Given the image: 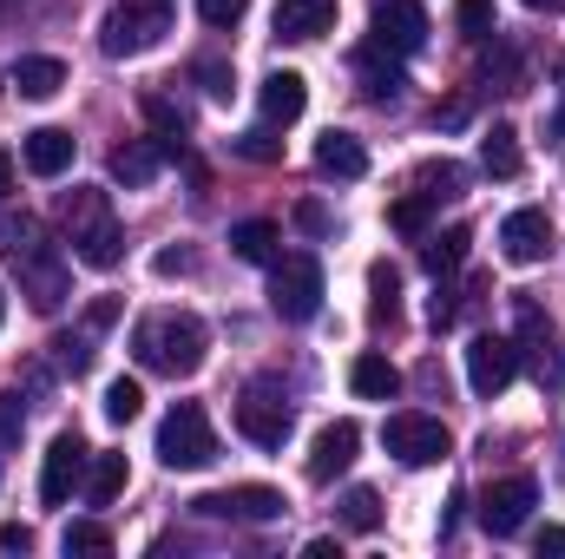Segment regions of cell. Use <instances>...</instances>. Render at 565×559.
I'll list each match as a JSON object with an SVG mask.
<instances>
[{
	"label": "cell",
	"instance_id": "50",
	"mask_svg": "<svg viewBox=\"0 0 565 559\" xmlns=\"http://www.w3.org/2000/svg\"><path fill=\"white\" fill-rule=\"evenodd\" d=\"M302 559H342V547H335V540H309V547H302Z\"/></svg>",
	"mask_w": 565,
	"mask_h": 559
},
{
	"label": "cell",
	"instance_id": "40",
	"mask_svg": "<svg viewBox=\"0 0 565 559\" xmlns=\"http://www.w3.org/2000/svg\"><path fill=\"white\" fill-rule=\"evenodd\" d=\"M244 13H250V0H198V20H204V27H217V33H224V27H237Z\"/></svg>",
	"mask_w": 565,
	"mask_h": 559
},
{
	"label": "cell",
	"instance_id": "27",
	"mask_svg": "<svg viewBox=\"0 0 565 559\" xmlns=\"http://www.w3.org/2000/svg\"><path fill=\"white\" fill-rule=\"evenodd\" d=\"M126 494V454H93V467H86V500L93 507H113Z\"/></svg>",
	"mask_w": 565,
	"mask_h": 559
},
{
	"label": "cell",
	"instance_id": "11",
	"mask_svg": "<svg viewBox=\"0 0 565 559\" xmlns=\"http://www.w3.org/2000/svg\"><path fill=\"white\" fill-rule=\"evenodd\" d=\"M237 428H244V441H257V447H282L289 428H296V415H289L282 395H270V389L257 382V389H244V402H237Z\"/></svg>",
	"mask_w": 565,
	"mask_h": 559
},
{
	"label": "cell",
	"instance_id": "30",
	"mask_svg": "<svg viewBox=\"0 0 565 559\" xmlns=\"http://www.w3.org/2000/svg\"><path fill=\"white\" fill-rule=\"evenodd\" d=\"M369 289H375L369 316H375V323H395V316H402V271H395V264H375V271H369Z\"/></svg>",
	"mask_w": 565,
	"mask_h": 559
},
{
	"label": "cell",
	"instance_id": "34",
	"mask_svg": "<svg viewBox=\"0 0 565 559\" xmlns=\"http://www.w3.org/2000/svg\"><path fill=\"white\" fill-rule=\"evenodd\" d=\"M427 211H434V198H427V191H408V198H395V204H388V224H395L402 238H422Z\"/></svg>",
	"mask_w": 565,
	"mask_h": 559
},
{
	"label": "cell",
	"instance_id": "54",
	"mask_svg": "<svg viewBox=\"0 0 565 559\" xmlns=\"http://www.w3.org/2000/svg\"><path fill=\"white\" fill-rule=\"evenodd\" d=\"M0 316H7V296H0Z\"/></svg>",
	"mask_w": 565,
	"mask_h": 559
},
{
	"label": "cell",
	"instance_id": "12",
	"mask_svg": "<svg viewBox=\"0 0 565 559\" xmlns=\"http://www.w3.org/2000/svg\"><path fill=\"white\" fill-rule=\"evenodd\" d=\"M369 27L388 53H415L427 40V13L422 0H369Z\"/></svg>",
	"mask_w": 565,
	"mask_h": 559
},
{
	"label": "cell",
	"instance_id": "52",
	"mask_svg": "<svg viewBox=\"0 0 565 559\" xmlns=\"http://www.w3.org/2000/svg\"><path fill=\"white\" fill-rule=\"evenodd\" d=\"M533 13H565V0H526Z\"/></svg>",
	"mask_w": 565,
	"mask_h": 559
},
{
	"label": "cell",
	"instance_id": "18",
	"mask_svg": "<svg viewBox=\"0 0 565 559\" xmlns=\"http://www.w3.org/2000/svg\"><path fill=\"white\" fill-rule=\"evenodd\" d=\"M302 106H309V80H302V73L282 66V73L264 80V119H270V126H296Z\"/></svg>",
	"mask_w": 565,
	"mask_h": 559
},
{
	"label": "cell",
	"instance_id": "46",
	"mask_svg": "<svg viewBox=\"0 0 565 559\" xmlns=\"http://www.w3.org/2000/svg\"><path fill=\"white\" fill-rule=\"evenodd\" d=\"M296 224H302V231H329V211H322V204H296Z\"/></svg>",
	"mask_w": 565,
	"mask_h": 559
},
{
	"label": "cell",
	"instance_id": "33",
	"mask_svg": "<svg viewBox=\"0 0 565 559\" xmlns=\"http://www.w3.org/2000/svg\"><path fill=\"white\" fill-rule=\"evenodd\" d=\"M231 151H237V158H250V165H277L282 139H277V126H250V133H237V139H231Z\"/></svg>",
	"mask_w": 565,
	"mask_h": 559
},
{
	"label": "cell",
	"instance_id": "29",
	"mask_svg": "<svg viewBox=\"0 0 565 559\" xmlns=\"http://www.w3.org/2000/svg\"><path fill=\"white\" fill-rule=\"evenodd\" d=\"M99 336H106V329H93V323H79L73 336H53V356H60V369H66V376H86V369H93V356H99V349H93Z\"/></svg>",
	"mask_w": 565,
	"mask_h": 559
},
{
	"label": "cell",
	"instance_id": "53",
	"mask_svg": "<svg viewBox=\"0 0 565 559\" xmlns=\"http://www.w3.org/2000/svg\"><path fill=\"white\" fill-rule=\"evenodd\" d=\"M553 133H559V139H553V145H559V151H565V106H559V119H553Z\"/></svg>",
	"mask_w": 565,
	"mask_h": 559
},
{
	"label": "cell",
	"instance_id": "43",
	"mask_svg": "<svg viewBox=\"0 0 565 559\" xmlns=\"http://www.w3.org/2000/svg\"><path fill=\"white\" fill-rule=\"evenodd\" d=\"M20 428H26L20 395H0V447H20Z\"/></svg>",
	"mask_w": 565,
	"mask_h": 559
},
{
	"label": "cell",
	"instance_id": "19",
	"mask_svg": "<svg viewBox=\"0 0 565 559\" xmlns=\"http://www.w3.org/2000/svg\"><path fill=\"white\" fill-rule=\"evenodd\" d=\"M382 53H388L382 40L355 53V73H362V93H369L375 106H388V99H402V86H408V80H402V66H395V60H382Z\"/></svg>",
	"mask_w": 565,
	"mask_h": 559
},
{
	"label": "cell",
	"instance_id": "15",
	"mask_svg": "<svg viewBox=\"0 0 565 559\" xmlns=\"http://www.w3.org/2000/svg\"><path fill=\"white\" fill-rule=\"evenodd\" d=\"M355 447H362V428H355V421H329V428L316 434V447H309V481H335V474L355 461Z\"/></svg>",
	"mask_w": 565,
	"mask_h": 559
},
{
	"label": "cell",
	"instance_id": "44",
	"mask_svg": "<svg viewBox=\"0 0 565 559\" xmlns=\"http://www.w3.org/2000/svg\"><path fill=\"white\" fill-rule=\"evenodd\" d=\"M191 264H198L191 251H158V264H151V271H158V277H184Z\"/></svg>",
	"mask_w": 565,
	"mask_h": 559
},
{
	"label": "cell",
	"instance_id": "5",
	"mask_svg": "<svg viewBox=\"0 0 565 559\" xmlns=\"http://www.w3.org/2000/svg\"><path fill=\"white\" fill-rule=\"evenodd\" d=\"M13 271H20V296H26L33 309H60V303H66L73 264H66V251H60V244H46V238L20 244V251H13Z\"/></svg>",
	"mask_w": 565,
	"mask_h": 559
},
{
	"label": "cell",
	"instance_id": "37",
	"mask_svg": "<svg viewBox=\"0 0 565 559\" xmlns=\"http://www.w3.org/2000/svg\"><path fill=\"white\" fill-rule=\"evenodd\" d=\"M191 80H198L217 106H231V93H237V80H231V66H224V60H198V66H191Z\"/></svg>",
	"mask_w": 565,
	"mask_h": 559
},
{
	"label": "cell",
	"instance_id": "4",
	"mask_svg": "<svg viewBox=\"0 0 565 559\" xmlns=\"http://www.w3.org/2000/svg\"><path fill=\"white\" fill-rule=\"evenodd\" d=\"M164 33H171V0H126V7L106 13L99 46H106L113 60H139V53H151Z\"/></svg>",
	"mask_w": 565,
	"mask_h": 559
},
{
	"label": "cell",
	"instance_id": "41",
	"mask_svg": "<svg viewBox=\"0 0 565 559\" xmlns=\"http://www.w3.org/2000/svg\"><path fill=\"white\" fill-rule=\"evenodd\" d=\"M33 238H40V218H26V211H20V218H0V251H7V257H13L20 244H33Z\"/></svg>",
	"mask_w": 565,
	"mask_h": 559
},
{
	"label": "cell",
	"instance_id": "13",
	"mask_svg": "<svg viewBox=\"0 0 565 559\" xmlns=\"http://www.w3.org/2000/svg\"><path fill=\"white\" fill-rule=\"evenodd\" d=\"M191 507H198V514H211V520H217V514H231V520H257V527L289 514V500H282L277 487H257V481H250V487H231V494H204V500H191Z\"/></svg>",
	"mask_w": 565,
	"mask_h": 559
},
{
	"label": "cell",
	"instance_id": "35",
	"mask_svg": "<svg viewBox=\"0 0 565 559\" xmlns=\"http://www.w3.org/2000/svg\"><path fill=\"white\" fill-rule=\"evenodd\" d=\"M415 184H422L427 198L440 204V198H460V184H467V171H460L454 158H440V165H422V178H415Z\"/></svg>",
	"mask_w": 565,
	"mask_h": 559
},
{
	"label": "cell",
	"instance_id": "20",
	"mask_svg": "<svg viewBox=\"0 0 565 559\" xmlns=\"http://www.w3.org/2000/svg\"><path fill=\"white\" fill-rule=\"evenodd\" d=\"M349 389L362 395V402H395L402 395V369L388 362V356H355V369H349Z\"/></svg>",
	"mask_w": 565,
	"mask_h": 559
},
{
	"label": "cell",
	"instance_id": "9",
	"mask_svg": "<svg viewBox=\"0 0 565 559\" xmlns=\"http://www.w3.org/2000/svg\"><path fill=\"white\" fill-rule=\"evenodd\" d=\"M86 467H93V447L79 434H53V447L40 461V500L46 507H66L73 487H86Z\"/></svg>",
	"mask_w": 565,
	"mask_h": 559
},
{
	"label": "cell",
	"instance_id": "36",
	"mask_svg": "<svg viewBox=\"0 0 565 559\" xmlns=\"http://www.w3.org/2000/svg\"><path fill=\"white\" fill-rule=\"evenodd\" d=\"M60 547H66V553H113V527H99V520H73V527L60 534Z\"/></svg>",
	"mask_w": 565,
	"mask_h": 559
},
{
	"label": "cell",
	"instance_id": "47",
	"mask_svg": "<svg viewBox=\"0 0 565 559\" xmlns=\"http://www.w3.org/2000/svg\"><path fill=\"white\" fill-rule=\"evenodd\" d=\"M26 547H33L26 527H0V553H26Z\"/></svg>",
	"mask_w": 565,
	"mask_h": 559
},
{
	"label": "cell",
	"instance_id": "23",
	"mask_svg": "<svg viewBox=\"0 0 565 559\" xmlns=\"http://www.w3.org/2000/svg\"><path fill=\"white\" fill-rule=\"evenodd\" d=\"M520 342L533 349V362H540V382H559L565 362L553 356V349H546V342H553V323L540 316V303H520Z\"/></svg>",
	"mask_w": 565,
	"mask_h": 559
},
{
	"label": "cell",
	"instance_id": "38",
	"mask_svg": "<svg viewBox=\"0 0 565 559\" xmlns=\"http://www.w3.org/2000/svg\"><path fill=\"white\" fill-rule=\"evenodd\" d=\"M139 409H145V389L132 382V376H119V382L106 389V415L113 421H139Z\"/></svg>",
	"mask_w": 565,
	"mask_h": 559
},
{
	"label": "cell",
	"instance_id": "39",
	"mask_svg": "<svg viewBox=\"0 0 565 559\" xmlns=\"http://www.w3.org/2000/svg\"><path fill=\"white\" fill-rule=\"evenodd\" d=\"M454 20H460V33H467V40H487V33H493V0H460V7H454Z\"/></svg>",
	"mask_w": 565,
	"mask_h": 559
},
{
	"label": "cell",
	"instance_id": "51",
	"mask_svg": "<svg viewBox=\"0 0 565 559\" xmlns=\"http://www.w3.org/2000/svg\"><path fill=\"white\" fill-rule=\"evenodd\" d=\"M7 191H13V158L0 151V198H7Z\"/></svg>",
	"mask_w": 565,
	"mask_h": 559
},
{
	"label": "cell",
	"instance_id": "48",
	"mask_svg": "<svg viewBox=\"0 0 565 559\" xmlns=\"http://www.w3.org/2000/svg\"><path fill=\"white\" fill-rule=\"evenodd\" d=\"M460 507H467V487H454V500H447V514H440V540L454 534V520H460Z\"/></svg>",
	"mask_w": 565,
	"mask_h": 559
},
{
	"label": "cell",
	"instance_id": "45",
	"mask_svg": "<svg viewBox=\"0 0 565 559\" xmlns=\"http://www.w3.org/2000/svg\"><path fill=\"white\" fill-rule=\"evenodd\" d=\"M434 126H467V99H447V106H434Z\"/></svg>",
	"mask_w": 565,
	"mask_h": 559
},
{
	"label": "cell",
	"instance_id": "3",
	"mask_svg": "<svg viewBox=\"0 0 565 559\" xmlns=\"http://www.w3.org/2000/svg\"><path fill=\"white\" fill-rule=\"evenodd\" d=\"M158 461L171 474H198V467L217 461V428H211V415L198 402H178L171 415L158 421Z\"/></svg>",
	"mask_w": 565,
	"mask_h": 559
},
{
	"label": "cell",
	"instance_id": "7",
	"mask_svg": "<svg viewBox=\"0 0 565 559\" xmlns=\"http://www.w3.org/2000/svg\"><path fill=\"white\" fill-rule=\"evenodd\" d=\"M382 447L402 461V467H434V461H447V421L440 415H388L382 421Z\"/></svg>",
	"mask_w": 565,
	"mask_h": 559
},
{
	"label": "cell",
	"instance_id": "17",
	"mask_svg": "<svg viewBox=\"0 0 565 559\" xmlns=\"http://www.w3.org/2000/svg\"><path fill=\"white\" fill-rule=\"evenodd\" d=\"M20 158H26V171H33V178H60V171L73 165V133L40 126V133H26V139H20Z\"/></svg>",
	"mask_w": 565,
	"mask_h": 559
},
{
	"label": "cell",
	"instance_id": "16",
	"mask_svg": "<svg viewBox=\"0 0 565 559\" xmlns=\"http://www.w3.org/2000/svg\"><path fill=\"white\" fill-rule=\"evenodd\" d=\"M335 27V0H277V40H322Z\"/></svg>",
	"mask_w": 565,
	"mask_h": 559
},
{
	"label": "cell",
	"instance_id": "49",
	"mask_svg": "<svg viewBox=\"0 0 565 559\" xmlns=\"http://www.w3.org/2000/svg\"><path fill=\"white\" fill-rule=\"evenodd\" d=\"M533 547H540V553H565V527H546V534H540Z\"/></svg>",
	"mask_w": 565,
	"mask_h": 559
},
{
	"label": "cell",
	"instance_id": "10",
	"mask_svg": "<svg viewBox=\"0 0 565 559\" xmlns=\"http://www.w3.org/2000/svg\"><path fill=\"white\" fill-rule=\"evenodd\" d=\"M513 376H520V342H513V336H473V349H467V382H473V395L493 402L500 389H513Z\"/></svg>",
	"mask_w": 565,
	"mask_h": 559
},
{
	"label": "cell",
	"instance_id": "42",
	"mask_svg": "<svg viewBox=\"0 0 565 559\" xmlns=\"http://www.w3.org/2000/svg\"><path fill=\"white\" fill-rule=\"evenodd\" d=\"M427 323H434V329L460 323V289H454V283H440V289H434V303H427Z\"/></svg>",
	"mask_w": 565,
	"mask_h": 559
},
{
	"label": "cell",
	"instance_id": "8",
	"mask_svg": "<svg viewBox=\"0 0 565 559\" xmlns=\"http://www.w3.org/2000/svg\"><path fill=\"white\" fill-rule=\"evenodd\" d=\"M533 507H540V481H533V474H507V481H493V487L480 494V527H487L493 540H513Z\"/></svg>",
	"mask_w": 565,
	"mask_h": 559
},
{
	"label": "cell",
	"instance_id": "22",
	"mask_svg": "<svg viewBox=\"0 0 565 559\" xmlns=\"http://www.w3.org/2000/svg\"><path fill=\"white\" fill-rule=\"evenodd\" d=\"M164 158H171V151L158 139H126L113 151V178H119V184H151V178L164 171Z\"/></svg>",
	"mask_w": 565,
	"mask_h": 559
},
{
	"label": "cell",
	"instance_id": "25",
	"mask_svg": "<svg viewBox=\"0 0 565 559\" xmlns=\"http://www.w3.org/2000/svg\"><path fill=\"white\" fill-rule=\"evenodd\" d=\"M277 244L282 231L270 218H244V224H231V251L244 257V264H277Z\"/></svg>",
	"mask_w": 565,
	"mask_h": 559
},
{
	"label": "cell",
	"instance_id": "31",
	"mask_svg": "<svg viewBox=\"0 0 565 559\" xmlns=\"http://www.w3.org/2000/svg\"><path fill=\"white\" fill-rule=\"evenodd\" d=\"M342 527L349 534H375L382 527V494L375 487H349L342 494Z\"/></svg>",
	"mask_w": 565,
	"mask_h": 559
},
{
	"label": "cell",
	"instance_id": "32",
	"mask_svg": "<svg viewBox=\"0 0 565 559\" xmlns=\"http://www.w3.org/2000/svg\"><path fill=\"white\" fill-rule=\"evenodd\" d=\"M145 113H151V126H158V145L164 151H184V139H191V126H184V113H171L158 93H145Z\"/></svg>",
	"mask_w": 565,
	"mask_h": 559
},
{
	"label": "cell",
	"instance_id": "14",
	"mask_svg": "<svg viewBox=\"0 0 565 559\" xmlns=\"http://www.w3.org/2000/svg\"><path fill=\"white\" fill-rule=\"evenodd\" d=\"M500 251H507V264H540V257H553V218H546L540 204L513 211V218L500 224Z\"/></svg>",
	"mask_w": 565,
	"mask_h": 559
},
{
	"label": "cell",
	"instance_id": "21",
	"mask_svg": "<svg viewBox=\"0 0 565 559\" xmlns=\"http://www.w3.org/2000/svg\"><path fill=\"white\" fill-rule=\"evenodd\" d=\"M316 171H329V178H362L369 171V151H362V139L355 133H322L316 139Z\"/></svg>",
	"mask_w": 565,
	"mask_h": 559
},
{
	"label": "cell",
	"instance_id": "2",
	"mask_svg": "<svg viewBox=\"0 0 565 559\" xmlns=\"http://www.w3.org/2000/svg\"><path fill=\"white\" fill-rule=\"evenodd\" d=\"M60 224H66V244H73V257H79L86 271H113V264L126 257V231H119L113 198H106L99 184L60 191Z\"/></svg>",
	"mask_w": 565,
	"mask_h": 559
},
{
	"label": "cell",
	"instance_id": "26",
	"mask_svg": "<svg viewBox=\"0 0 565 559\" xmlns=\"http://www.w3.org/2000/svg\"><path fill=\"white\" fill-rule=\"evenodd\" d=\"M480 165H487V178H520V133L513 126H493V133H480Z\"/></svg>",
	"mask_w": 565,
	"mask_h": 559
},
{
	"label": "cell",
	"instance_id": "28",
	"mask_svg": "<svg viewBox=\"0 0 565 559\" xmlns=\"http://www.w3.org/2000/svg\"><path fill=\"white\" fill-rule=\"evenodd\" d=\"M467 244H473V231H467V224H454V231H440V238H427L422 264L434 271V277H447V271H460V264H467Z\"/></svg>",
	"mask_w": 565,
	"mask_h": 559
},
{
	"label": "cell",
	"instance_id": "24",
	"mask_svg": "<svg viewBox=\"0 0 565 559\" xmlns=\"http://www.w3.org/2000/svg\"><path fill=\"white\" fill-rule=\"evenodd\" d=\"M13 86H20V99H53V93L66 86V66H60L53 53H26V60L13 66Z\"/></svg>",
	"mask_w": 565,
	"mask_h": 559
},
{
	"label": "cell",
	"instance_id": "6",
	"mask_svg": "<svg viewBox=\"0 0 565 559\" xmlns=\"http://www.w3.org/2000/svg\"><path fill=\"white\" fill-rule=\"evenodd\" d=\"M270 309H277L282 323H309L316 309H322V264L316 257H277L270 264Z\"/></svg>",
	"mask_w": 565,
	"mask_h": 559
},
{
	"label": "cell",
	"instance_id": "1",
	"mask_svg": "<svg viewBox=\"0 0 565 559\" xmlns=\"http://www.w3.org/2000/svg\"><path fill=\"white\" fill-rule=\"evenodd\" d=\"M132 356L151 376H198L204 356H211V329L191 309H158V316H145L132 329Z\"/></svg>",
	"mask_w": 565,
	"mask_h": 559
}]
</instances>
